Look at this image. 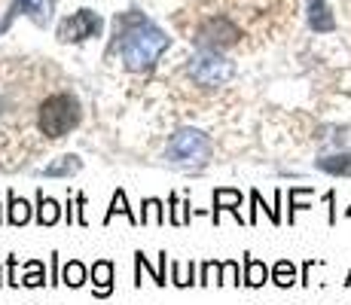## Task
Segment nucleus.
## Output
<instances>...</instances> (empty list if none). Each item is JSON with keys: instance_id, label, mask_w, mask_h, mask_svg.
Instances as JSON below:
<instances>
[{"instance_id": "17", "label": "nucleus", "mask_w": 351, "mask_h": 305, "mask_svg": "<svg viewBox=\"0 0 351 305\" xmlns=\"http://www.w3.org/2000/svg\"><path fill=\"white\" fill-rule=\"evenodd\" d=\"M125 217L128 223H132V226H141V217L132 211V208H128V199H125V193L123 189H117V193H113V199H110V208H107V214H104V226H110L113 223V217Z\"/></svg>"}, {"instance_id": "8", "label": "nucleus", "mask_w": 351, "mask_h": 305, "mask_svg": "<svg viewBox=\"0 0 351 305\" xmlns=\"http://www.w3.org/2000/svg\"><path fill=\"white\" fill-rule=\"evenodd\" d=\"M214 208H211V220H214V226H220V214H232L239 223H247L245 217H241V202H245V195L239 193V189H229V186H220V189H214Z\"/></svg>"}, {"instance_id": "20", "label": "nucleus", "mask_w": 351, "mask_h": 305, "mask_svg": "<svg viewBox=\"0 0 351 305\" xmlns=\"http://www.w3.org/2000/svg\"><path fill=\"white\" fill-rule=\"evenodd\" d=\"M141 226H165V202L162 199L141 202Z\"/></svg>"}, {"instance_id": "21", "label": "nucleus", "mask_w": 351, "mask_h": 305, "mask_svg": "<svg viewBox=\"0 0 351 305\" xmlns=\"http://www.w3.org/2000/svg\"><path fill=\"white\" fill-rule=\"evenodd\" d=\"M86 281H89V269H86V263L67 260L62 266V284H67L71 290H80Z\"/></svg>"}, {"instance_id": "25", "label": "nucleus", "mask_w": 351, "mask_h": 305, "mask_svg": "<svg viewBox=\"0 0 351 305\" xmlns=\"http://www.w3.org/2000/svg\"><path fill=\"white\" fill-rule=\"evenodd\" d=\"M220 284H223V287H239L241 284L239 260H223V266H220Z\"/></svg>"}, {"instance_id": "28", "label": "nucleus", "mask_w": 351, "mask_h": 305, "mask_svg": "<svg viewBox=\"0 0 351 305\" xmlns=\"http://www.w3.org/2000/svg\"><path fill=\"white\" fill-rule=\"evenodd\" d=\"M73 202H77V223L80 226H89V217H86V195L77 193L73 195Z\"/></svg>"}, {"instance_id": "10", "label": "nucleus", "mask_w": 351, "mask_h": 305, "mask_svg": "<svg viewBox=\"0 0 351 305\" xmlns=\"http://www.w3.org/2000/svg\"><path fill=\"white\" fill-rule=\"evenodd\" d=\"M34 220L37 226H56L58 220H64V205L52 195H46L43 189H37V208H34Z\"/></svg>"}, {"instance_id": "14", "label": "nucleus", "mask_w": 351, "mask_h": 305, "mask_svg": "<svg viewBox=\"0 0 351 305\" xmlns=\"http://www.w3.org/2000/svg\"><path fill=\"white\" fill-rule=\"evenodd\" d=\"M31 217H34L31 202H25L22 195H16V189H10L6 193V223L10 226H25V223H31Z\"/></svg>"}, {"instance_id": "23", "label": "nucleus", "mask_w": 351, "mask_h": 305, "mask_svg": "<svg viewBox=\"0 0 351 305\" xmlns=\"http://www.w3.org/2000/svg\"><path fill=\"white\" fill-rule=\"evenodd\" d=\"M272 284L275 287H293V284H300V278H296V263L290 260H278L272 266Z\"/></svg>"}, {"instance_id": "11", "label": "nucleus", "mask_w": 351, "mask_h": 305, "mask_svg": "<svg viewBox=\"0 0 351 305\" xmlns=\"http://www.w3.org/2000/svg\"><path fill=\"white\" fill-rule=\"evenodd\" d=\"M272 281V269L266 266L263 260H256V256L245 254V260H241V284L245 287H263V284Z\"/></svg>"}, {"instance_id": "16", "label": "nucleus", "mask_w": 351, "mask_h": 305, "mask_svg": "<svg viewBox=\"0 0 351 305\" xmlns=\"http://www.w3.org/2000/svg\"><path fill=\"white\" fill-rule=\"evenodd\" d=\"M315 199V189L312 186H293L287 189V223L293 226L296 223V214L306 211V208H312L308 202Z\"/></svg>"}, {"instance_id": "19", "label": "nucleus", "mask_w": 351, "mask_h": 305, "mask_svg": "<svg viewBox=\"0 0 351 305\" xmlns=\"http://www.w3.org/2000/svg\"><path fill=\"white\" fill-rule=\"evenodd\" d=\"M168 269H171V275H168V281L174 284V287H193V284H199V278H195V263H178V260H171L168 263Z\"/></svg>"}, {"instance_id": "13", "label": "nucleus", "mask_w": 351, "mask_h": 305, "mask_svg": "<svg viewBox=\"0 0 351 305\" xmlns=\"http://www.w3.org/2000/svg\"><path fill=\"white\" fill-rule=\"evenodd\" d=\"M80 168H83V159H80L77 153H64L58 156L56 162H49V165L43 168V171H37L40 178H73V174H80Z\"/></svg>"}, {"instance_id": "27", "label": "nucleus", "mask_w": 351, "mask_h": 305, "mask_svg": "<svg viewBox=\"0 0 351 305\" xmlns=\"http://www.w3.org/2000/svg\"><path fill=\"white\" fill-rule=\"evenodd\" d=\"M62 284V260H58V254L52 250L49 254V287H58Z\"/></svg>"}, {"instance_id": "18", "label": "nucleus", "mask_w": 351, "mask_h": 305, "mask_svg": "<svg viewBox=\"0 0 351 305\" xmlns=\"http://www.w3.org/2000/svg\"><path fill=\"white\" fill-rule=\"evenodd\" d=\"M195 217V211H190V195L186 199H180L178 193L168 195V223L171 226H186Z\"/></svg>"}, {"instance_id": "15", "label": "nucleus", "mask_w": 351, "mask_h": 305, "mask_svg": "<svg viewBox=\"0 0 351 305\" xmlns=\"http://www.w3.org/2000/svg\"><path fill=\"white\" fill-rule=\"evenodd\" d=\"M308 25L318 34L336 31V19H333V12H330L327 0H308Z\"/></svg>"}, {"instance_id": "3", "label": "nucleus", "mask_w": 351, "mask_h": 305, "mask_svg": "<svg viewBox=\"0 0 351 305\" xmlns=\"http://www.w3.org/2000/svg\"><path fill=\"white\" fill-rule=\"evenodd\" d=\"M83 119V107H80L77 95L71 92H56L40 104V113H37V125L46 138H64L67 132L80 125Z\"/></svg>"}, {"instance_id": "7", "label": "nucleus", "mask_w": 351, "mask_h": 305, "mask_svg": "<svg viewBox=\"0 0 351 305\" xmlns=\"http://www.w3.org/2000/svg\"><path fill=\"white\" fill-rule=\"evenodd\" d=\"M19 16H28L37 28H46L52 19V0H12L6 16L0 19V34L10 31V25L16 22Z\"/></svg>"}, {"instance_id": "9", "label": "nucleus", "mask_w": 351, "mask_h": 305, "mask_svg": "<svg viewBox=\"0 0 351 305\" xmlns=\"http://www.w3.org/2000/svg\"><path fill=\"white\" fill-rule=\"evenodd\" d=\"M89 275H92V293L98 296V300H107V296L113 293V278H117V269H113V263L110 260H98V263H92V269H89Z\"/></svg>"}, {"instance_id": "22", "label": "nucleus", "mask_w": 351, "mask_h": 305, "mask_svg": "<svg viewBox=\"0 0 351 305\" xmlns=\"http://www.w3.org/2000/svg\"><path fill=\"white\" fill-rule=\"evenodd\" d=\"M49 284V272L40 260H28L25 263V275H22V287L28 290H37V287H46Z\"/></svg>"}, {"instance_id": "32", "label": "nucleus", "mask_w": 351, "mask_h": 305, "mask_svg": "<svg viewBox=\"0 0 351 305\" xmlns=\"http://www.w3.org/2000/svg\"><path fill=\"white\" fill-rule=\"evenodd\" d=\"M342 284H346V287H348V284H351V272H348V278H346V281H342Z\"/></svg>"}, {"instance_id": "33", "label": "nucleus", "mask_w": 351, "mask_h": 305, "mask_svg": "<svg viewBox=\"0 0 351 305\" xmlns=\"http://www.w3.org/2000/svg\"><path fill=\"white\" fill-rule=\"evenodd\" d=\"M346 217H348V220H351V205H348V208H346Z\"/></svg>"}, {"instance_id": "5", "label": "nucleus", "mask_w": 351, "mask_h": 305, "mask_svg": "<svg viewBox=\"0 0 351 305\" xmlns=\"http://www.w3.org/2000/svg\"><path fill=\"white\" fill-rule=\"evenodd\" d=\"M101 31H104V19H101L95 10H77L67 19H62L56 37L62 40V43H83V40L101 37Z\"/></svg>"}, {"instance_id": "26", "label": "nucleus", "mask_w": 351, "mask_h": 305, "mask_svg": "<svg viewBox=\"0 0 351 305\" xmlns=\"http://www.w3.org/2000/svg\"><path fill=\"white\" fill-rule=\"evenodd\" d=\"M6 284H10V287H19V256L16 254H10L6 256Z\"/></svg>"}, {"instance_id": "12", "label": "nucleus", "mask_w": 351, "mask_h": 305, "mask_svg": "<svg viewBox=\"0 0 351 305\" xmlns=\"http://www.w3.org/2000/svg\"><path fill=\"white\" fill-rule=\"evenodd\" d=\"M315 168L324 174H333V178H351V153H330V156H318L315 159Z\"/></svg>"}, {"instance_id": "24", "label": "nucleus", "mask_w": 351, "mask_h": 305, "mask_svg": "<svg viewBox=\"0 0 351 305\" xmlns=\"http://www.w3.org/2000/svg\"><path fill=\"white\" fill-rule=\"evenodd\" d=\"M220 260H208L199 266V287H208V284H220Z\"/></svg>"}, {"instance_id": "31", "label": "nucleus", "mask_w": 351, "mask_h": 305, "mask_svg": "<svg viewBox=\"0 0 351 305\" xmlns=\"http://www.w3.org/2000/svg\"><path fill=\"white\" fill-rule=\"evenodd\" d=\"M3 284H6V278H3V269H0V287H3Z\"/></svg>"}, {"instance_id": "30", "label": "nucleus", "mask_w": 351, "mask_h": 305, "mask_svg": "<svg viewBox=\"0 0 351 305\" xmlns=\"http://www.w3.org/2000/svg\"><path fill=\"white\" fill-rule=\"evenodd\" d=\"M156 266H159V287L171 284V281L165 278V266H168V254H165V250H159V263H156Z\"/></svg>"}, {"instance_id": "1", "label": "nucleus", "mask_w": 351, "mask_h": 305, "mask_svg": "<svg viewBox=\"0 0 351 305\" xmlns=\"http://www.w3.org/2000/svg\"><path fill=\"white\" fill-rule=\"evenodd\" d=\"M171 37L144 12L128 10L113 19V52H119L125 71L150 73L156 61L168 52Z\"/></svg>"}, {"instance_id": "29", "label": "nucleus", "mask_w": 351, "mask_h": 305, "mask_svg": "<svg viewBox=\"0 0 351 305\" xmlns=\"http://www.w3.org/2000/svg\"><path fill=\"white\" fill-rule=\"evenodd\" d=\"M324 202H327V208H330L327 223H330V226H336V193H333V189H330V193H324Z\"/></svg>"}, {"instance_id": "6", "label": "nucleus", "mask_w": 351, "mask_h": 305, "mask_svg": "<svg viewBox=\"0 0 351 305\" xmlns=\"http://www.w3.org/2000/svg\"><path fill=\"white\" fill-rule=\"evenodd\" d=\"M241 37V31L229 22L226 16L208 19L199 31H195V49H226V46H235Z\"/></svg>"}, {"instance_id": "2", "label": "nucleus", "mask_w": 351, "mask_h": 305, "mask_svg": "<svg viewBox=\"0 0 351 305\" xmlns=\"http://www.w3.org/2000/svg\"><path fill=\"white\" fill-rule=\"evenodd\" d=\"M211 156H214V144L202 128L180 125V128H174V134L168 138L162 159L171 168H180V171H202V168L211 162Z\"/></svg>"}, {"instance_id": "34", "label": "nucleus", "mask_w": 351, "mask_h": 305, "mask_svg": "<svg viewBox=\"0 0 351 305\" xmlns=\"http://www.w3.org/2000/svg\"><path fill=\"white\" fill-rule=\"evenodd\" d=\"M0 223H3V205H0Z\"/></svg>"}, {"instance_id": "4", "label": "nucleus", "mask_w": 351, "mask_h": 305, "mask_svg": "<svg viewBox=\"0 0 351 305\" xmlns=\"http://www.w3.org/2000/svg\"><path fill=\"white\" fill-rule=\"evenodd\" d=\"M186 77L202 89H220L235 80V64L220 56L217 49H199L186 61Z\"/></svg>"}]
</instances>
